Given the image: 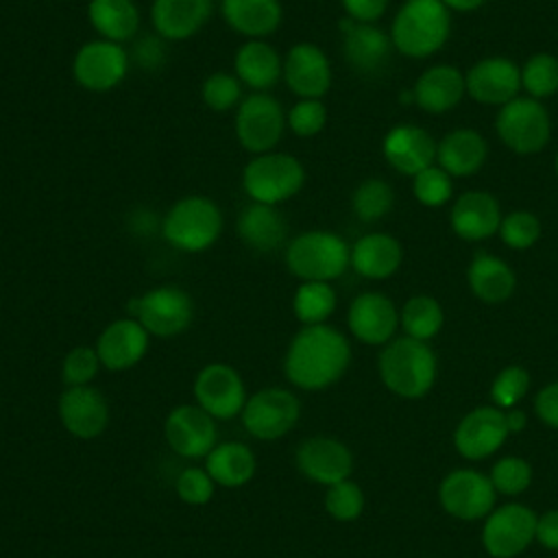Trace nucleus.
Here are the masks:
<instances>
[{
	"instance_id": "obj_1",
	"label": "nucleus",
	"mask_w": 558,
	"mask_h": 558,
	"mask_svg": "<svg viewBox=\"0 0 558 558\" xmlns=\"http://www.w3.org/2000/svg\"><path fill=\"white\" fill-rule=\"evenodd\" d=\"M349 360V342L338 329L325 323L303 325L288 344L283 373L296 388L323 390L344 375Z\"/></svg>"
},
{
	"instance_id": "obj_2",
	"label": "nucleus",
	"mask_w": 558,
	"mask_h": 558,
	"mask_svg": "<svg viewBox=\"0 0 558 558\" xmlns=\"http://www.w3.org/2000/svg\"><path fill=\"white\" fill-rule=\"evenodd\" d=\"M222 227V209L214 198L187 194L161 218V238L181 253H203L218 242Z\"/></svg>"
},
{
	"instance_id": "obj_3",
	"label": "nucleus",
	"mask_w": 558,
	"mask_h": 558,
	"mask_svg": "<svg viewBox=\"0 0 558 558\" xmlns=\"http://www.w3.org/2000/svg\"><path fill=\"white\" fill-rule=\"evenodd\" d=\"M451 17L442 0H408L395 15L390 39L405 57H427L449 37Z\"/></svg>"
},
{
	"instance_id": "obj_4",
	"label": "nucleus",
	"mask_w": 558,
	"mask_h": 558,
	"mask_svg": "<svg viewBox=\"0 0 558 558\" xmlns=\"http://www.w3.org/2000/svg\"><path fill=\"white\" fill-rule=\"evenodd\" d=\"M283 259L288 270L301 281H331L349 268L351 248L338 233L312 229L288 242Z\"/></svg>"
},
{
	"instance_id": "obj_5",
	"label": "nucleus",
	"mask_w": 558,
	"mask_h": 558,
	"mask_svg": "<svg viewBox=\"0 0 558 558\" xmlns=\"http://www.w3.org/2000/svg\"><path fill=\"white\" fill-rule=\"evenodd\" d=\"M379 375L392 392L416 399L423 397L436 379V357L432 349L416 338H397L379 355Z\"/></svg>"
},
{
	"instance_id": "obj_6",
	"label": "nucleus",
	"mask_w": 558,
	"mask_h": 558,
	"mask_svg": "<svg viewBox=\"0 0 558 558\" xmlns=\"http://www.w3.org/2000/svg\"><path fill=\"white\" fill-rule=\"evenodd\" d=\"M305 183L303 163L281 150L253 155L242 170V187L255 203L281 205L301 192Z\"/></svg>"
},
{
	"instance_id": "obj_7",
	"label": "nucleus",
	"mask_w": 558,
	"mask_h": 558,
	"mask_svg": "<svg viewBox=\"0 0 558 558\" xmlns=\"http://www.w3.org/2000/svg\"><path fill=\"white\" fill-rule=\"evenodd\" d=\"M126 312L150 336L174 338L192 325L194 301L181 286L163 283L140 296H133L126 303Z\"/></svg>"
},
{
	"instance_id": "obj_8",
	"label": "nucleus",
	"mask_w": 558,
	"mask_h": 558,
	"mask_svg": "<svg viewBox=\"0 0 558 558\" xmlns=\"http://www.w3.org/2000/svg\"><path fill=\"white\" fill-rule=\"evenodd\" d=\"M288 122L281 102L268 92H251L235 109V137L251 155L270 153L283 137Z\"/></svg>"
},
{
	"instance_id": "obj_9",
	"label": "nucleus",
	"mask_w": 558,
	"mask_h": 558,
	"mask_svg": "<svg viewBox=\"0 0 558 558\" xmlns=\"http://www.w3.org/2000/svg\"><path fill=\"white\" fill-rule=\"evenodd\" d=\"M131 68V54L122 44L107 39H89L85 41L74 59H72V76L74 81L96 94L111 92L118 87Z\"/></svg>"
},
{
	"instance_id": "obj_10",
	"label": "nucleus",
	"mask_w": 558,
	"mask_h": 558,
	"mask_svg": "<svg viewBox=\"0 0 558 558\" xmlns=\"http://www.w3.org/2000/svg\"><path fill=\"white\" fill-rule=\"evenodd\" d=\"M244 429L259 440L286 436L299 421V399L286 388H262L246 399L242 408Z\"/></svg>"
},
{
	"instance_id": "obj_11",
	"label": "nucleus",
	"mask_w": 558,
	"mask_h": 558,
	"mask_svg": "<svg viewBox=\"0 0 558 558\" xmlns=\"http://www.w3.org/2000/svg\"><path fill=\"white\" fill-rule=\"evenodd\" d=\"M501 142L519 155L538 153L549 140V116L536 98H514L497 113Z\"/></svg>"
},
{
	"instance_id": "obj_12",
	"label": "nucleus",
	"mask_w": 558,
	"mask_h": 558,
	"mask_svg": "<svg viewBox=\"0 0 558 558\" xmlns=\"http://www.w3.org/2000/svg\"><path fill=\"white\" fill-rule=\"evenodd\" d=\"M192 390L196 405L220 421L240 414L248 399L240 373L225 362H211L203 366L194 377Z\"/></svg>"
},
{
	"instance_id": "obj_13",
	"label": "nucleus",
	"mask_w": 558,
	"mask_h": 558,
	"mask_svg": "<svg viewBox=\"0 0 558 558\" xmlns=\"http://www.w3.org/2000/svg\"><path fill=\"white\" fill-rule=\"evenodd\" d=\"M163 434L174 453L181 458L198 460L218 445L216 442V418L198 405H177L163 423Z\"/></svg>"
},
{
	"instance_id": "obj_14",
	"label": "nucleus",
	"mask_w": 558,
	"mask_h": 558,
	"mask_svg": "<svg viewBox=\"0 0 558 558\" xmlns=\"http://www.w3.org/2000/svg\"><path fill=\"white\" fill-rule=\"evenodd\" d=\"M536 517L521 504H508L495 510L482 532L484 547L495 558H512L523 551L536 536Z\"/></svg>"
},
{
	"instance_id": "obj_15",
	"label": "nucleus",
	"mask_w": 558,
	"mask_h": 558,
	"mask_svg": "<svg viewBox=\"0 0 558 558\" xmlns=\"http://www.w3.org/2000/svg\"><path fill=\"white\" fill-rule=\"evenodd\" d=\"M283 83L299 98H323L331 87V63L312 41H296L283 57Z\"/></svg>"
},
{
	"instance_id": "obj_16",
	"label": "nucleus",
	"mask_w": 558,
	"mask_h": 558,
	"mask_svg": "<svg viewBox=\"0 0 558 558\" xmlns=\"http://www.w3.org/2000/svg\"><path fill=\"white\" fill-rule=\"evenodd\" d=\"M61 425L81 440L100 436L109 423V405L92 386H68L57 403Z\"/></svg>"
},
{
	"instance_id": "obj_17",
	"label": "nucleus",
	"mask_w": 558,
	"mask_h": 558,
	"mask_svg": "<svg viewBox=\"0 0 558 558\" xmlns=\"http://www.w3.org/2000/svg\"><path fill=\"white\" fill-rule=\"evenodd\" d=\"M150 333L131 316L109 323L98 340L96 353L107 371H129L144 360L148 351Z\"/></svg>"
},
{
	"instance_id": "obj_18",
	"label": "nucleus",
	"mask_w": 558,
	"mask_h": 558,
	"mask_svg": "<svg viewBox=\"0 0 558 558\" xmlns=\"http://www.w3.org/2000/svg\"><path fill=\"white\" fill-rule=\"evenodd\" d=\"M296 466L299 471L316 484H338L349 480L353 469L351 451L336 438L312 436L296 447Z\"/></svg>"
},
{
	"instance_id": "obj_19",
	"label": "nucleus",
	"mask_w": 558,
	"mask_h": 558,
	"mask_svg": "<svg viewBox=\"0 0 558 558\" xmlns=\"http://www.w3.org/2000/svg\"><path fill=\"white\" fill-rule=\"evenodd\" d=\"M440 501L445 510L458 519H480L493 508L495 488L488 477L460 469L445 477L440 486Z\"/></svg>"
},
{
	"instance_id": "obj_20",
	"label": "nucleus",
	"mask_w": 558,
	"mask_h": 558,
	"mask_svg": "<svg viewBox=\"0 0 558 558\" xmlns=\"http://www.w3.org/2000/svg\"><path fill=\"white\" fill-rule=\"evenodd\" d=\"M466 92L484 105H506L521 89V70L504 57L477 61L464 76Z\"/></svg>"
},
{
	"instance_id": "obj_21",
	"label": "nucleus",
	"mask_w": 558,
	"mask_h": 558,
	"mask_svg": "<svg viewBox=\"0 0 558 558\" xmlns=\"http://www.w3.org/2000/svg\"><path fill=\"white\" fill-rule=\"evenodd\" d=\"M347 323L360 342L384 344L399 325V312L381 292H364L351 301Z\"/></svg>"
},
{
	"instance_id": "obj_22",
	"label": "nucleus",
	"mask_w": 558,
	"mask_h": 558,
	"mask_svg": "<svg viewBox=\"0 0 558 558\" xmlns=\"http://www.w3.org/2000/svg\"><path fill=\"white\" fill-rule=\"evenodd\" d=\"M214 0H153L150 24L166 41L194 37L211 17Z\"/></svg>"
},
{
	"instance_id": "obj_23",
	"label": "nucleus",
	"mask_w": 558,
	"mask_h": 558,
	"mask_svg": "<svg viewBox=\"0 0 558 558\" xmlns=\"http://www.w3.org/2000/svg\"><path fill=\"white\" fill-rule=\"evenodd\" d=\"M342 31V52L351 68H355L362 74L379 72L388 57L392 39L377 28L375 24L353 22L351 17L340 22Z\"/></svg>"
},
{
	"instance_id": "obj_24",
	"label": "nucleus",
	"mask_w": 558,
	"mask_h": 558,
	"mask_svg": "<svg viewBox=\"0 0 558 558\" xmlns=\"http://www.w3.org/2000/svg\"><path fill=\"white\" fill-rule=\"evenodd\" d=\"M436 142L432 135L414 124H399L384 137V157L401 174H418L421 170L434 166Z\"/></svg>"
},
{
	"instance_id": "obj_25",
	"label": "nucleus",
	"mask_w": 558,
	"mask_h": 558,
	"mask_svg": "<svg viewBox=\"0 0 558 558\" xmlns=\"http://www.w3.org/2000/svg\"><path fill=\"white\" fill-rule=\"evenodd\" d=\"M506 436V414L495 408H477L460 421L453 440L464 458L480 460L497 451L504 445Z\"/></svg>"
},
{
	"instance_id": "obj_26",
	"label": "nucleus",
	"mask_w": 558,
	"mask_h": 558,
	"mask_svg": "<svg viewBox=\"0 0 558 558\" xmlns=\"http://www.w3.org/2000/svg\"><path fill=\"white\" fill-rule=\"evenodd\" d=\"M233 74L251 92H268L283 76V57L266 39H246L233 54Z\"/></svg>"
},
{
	"instance_id": "obj_27",
	"label": "nucleus",
	"mask_w": 558,
	"mask_h": 558,
	"mask_svg": "<svg viewBox=\"0 0 558 558\" xmlns=\"http://www.w3.org/2000/svg\"><path fill=\"white\" fill-rule=\"evenodd\" d=\"M220 13L227 26L246 39H266L283 22L279 0H220Z\"/></svg>"
},
{
	"instance_id": "obj_28",
	"label": "nucleus",
	"mask_w": 558,
	"mask_h": 558,
	"mask_svg": "<svg viewBox=\"0 0 558 558\" xmlns=\"http://www.w3.org/2000/svg\"><path fill=\"white\" fill-rule=\"evenodd\" d=\"M238 235L255 253H272L283 246L288 227L277 205L251 201L238 216Z\"/></svg>"
},
{
	"instance_id": "obj_29",
	"label": "nucleus",
	"mask_w": 558,
	"mask_h": 558,
	"mask_svg": "<svg viewBox=\"0 0 558 558\" xmlns=\"http://www.w3.org/2000/svg\"><path fill=\"white\" fill-rule=\"evenodd\" d=\"M501 211L488 192H466L451 209V227L462 240H484L499 231Z\"/></svg>"
},
{
	"instance_id": "obj_30",
	"label": "nucleus",
	"mask_w": 558,
	"mask_h": 558,
	"mask_svg": "<svg viewBox=\"0 0 558 558\" xmlns=\"http://www.w3.org/2000/svg\"><path fill=\"white\" fill-rule=\"evenodd\" d=\"M89 26L98 33V39L126 44L142 24V13L135 0H89L87 4Z\"/></svg>"
},
{
	"instance_id": "obj_31",
	"label": "nucleus",
	"mask_w": 558,
	"mask_h": 558,
	"mask_svg": "<svg viewBox=\"0 0 558 558\" xmlns=\"http://www.w3.org/2000/svg\"><path fill=\"white\" fill-rule=\"evenodd\" d=\"M488 155L486 140L473 129H456L447 133L436 150L440 168L451 177L475 174Z\"/></svg>"
},
{
	"instance_id": "obj_32",
	"label": "nucleus",
	"mask_w": 558,
	"mask_h": 558,
	"mask_svg": "<svg viewBox=\"0 0 558 558\" xmlns=\"http://www.w3.org/2000/svg\"><path fill=\"white\" fill-rule=\"evenodd\" d=\"M401 244L388 233H366L351 246V266L366 279H386L401 266Z\"/></svg>"
},
{
	"instance_id": "obj_33",
	"label": "nucleus",
	"mask_w": 558,
	"mask_h": 558,
	"mask_svg": "<svg viewBox=\"0 0 558 558\" xmlns=\"http://www.w3.org/2000/svg\"><path fill=\"white\" fill-rule=\"evenodd\" d=\"M466 92L464 76L453 65H434L414 85V102L429 113H445Z\"/></svg>"
},
{
	"instance_id": "obj_34",
	"label": "nucleus",
	"mask_w": 558,
	"mask_h": 558,
	"mask_svg": "<svg viewBox=\"0 0 558 558\" xmlns=\"http://www.w3.org/2000/svg\"><path fill=\"white\" fill-rule=\"evenodd\" d=\"M257 469L253 451L238 440L218 442L205 458V471L209 477L225 486V488H238L253 480Z\"/></svg>"
},
{
	"instance_id": "obj_35",
	"label": "nucleus",
	"mask_w": 558,
	"mask_h": 558,
	"mask_svg": "<svg viewBox=\"0 0 558 558\" xmlns=\"http://www.w3.org/2000/svg\"><path fill=\"white\" fill-rule=\"evenodd\" d=\"M469 286L477 299L484 303H501L514 292V272L512 268L495 255L477 253L466 270Z\"/></svg>"
},
{
	"instance_id": "obj_36",
	"label": "nucleus",
	"mask_w": 558,
	"mask_h": 558,
	"mask_svg": "<svg viewBox=\"0 0 558 558\" xmlns=\"http://www.w3.org/2000/svg\"><path fill=\"white\" fill-rule=\"evenodd\" d=\"M336 310V290L329 281H301L292 296V312L303 325H320Z\"/></svg>"
},
{
	"instance_id": "obj_37",
	"label": "nucleus",
	"mask_w": 558,
	"mask_h": 558,
	"mask_svg": "<svg viewBox=\"0 0 558 558\" xmlns=\"http://www.w3.org/2000/svg\"><path fill=\"white\" fill-rule=\"evenodd\" d=\"M401 325L410 338L429 340L442 327V310L432 296H412L401 310Z\"/></svg>"
},
{
	"instance_id": "obj_38",
	"label": "nucleus",
	"mask_w": 558,
	"mask_h": 558,
	"mask_svg": "<svg viewBox=\"0 0 558 558\" xmlns=\"http://www.w3.org/2000/svg\"><path fill=\"white\" fill-rule=\"evenodd\" d=\"M395 203L392 187L381 179H366L362 181L351 198L353 211L364 222H375L384 218Z\"/></svg>"
},
{
	"instance_id": "obj_39",
	"label": "nucleus",
	"mask_w": 558,
	"mask_h": 558,
	"mask_svg": "<svg viewBox=\"0 0 558 558\" xmlns=\"http://www.w3.org/2000/svg\"><path fill=\"white\" fill-rule=\"evenodd\" d=\"M242 83L233 72H211L205 76L203 85H201V98L203 102L216 111V113H225L231 109H238V105L242 102L244 94H242Z\"/></svg>"
},
{
	"instance_id": "obj_40",
	"label": "nucleus",
	"mask_w": 558,
	"mask_h": 558,
	"mask_svg": "<svg viewBox=\"0 0 558 558\" xmlns=\"http://www.w3.org/2000/svg\"><path fill=\"white\" fill-rule=\"evenodd\" d=\"M521 85L532 98L551 96L558 89V59L547 52L530 57L521 70Z\"/></svg>"
},
{
	"instance_id": "obj_41",
	"label": "nucleus",
	"mask_w": 558,
	"mask_h": 558,
	"mask_svg": "<svg viewBox=\"0 0 558 558\" xmlns=\"http://www.w3.org/2000/svg\"><path fill=\"white\" fill-rule=\"evenodd\" d=\"M286 122L296 137H314L327 124V107L320 98H299L286 111Z\"/></svg>"
},
{
	"instance_id": "obj_42",
	"label": "nucleus",
	"mask_w": 558,
	"mask_h": 558,
	"mask_svg": "<svg viewBox=\"0 0 558 558\" xmlns=\"http://www.w3.org/2000/svg\"><path fill=\"white\" fill-rule=\"evenodd\" d=\"M325 510L336 521H353L364 510V495L360 486L351 480H342L338 484H331L325 493Z\"/></svg>"
},
{
	"instance_id": "obj_43",
	"label": "nucleus",
	"mask_w": 558,
	"mask_h": 558,
	"mask_svg": "<svg viewBox=\"0 0 558 558\" xmlns=\"http://www.w3.org/2000/svg\"><path fill=\"white\" fill-rule=\"evenodd\" d=\"M100 357L96 353V347H74L65 353L61 364V377L65 386H89L92 379L100 371Z\"/></svg>"
},
{
	"instance_id": "obj_44",
	"label": "nucleus",
	"mask_w": 558,
	"mask_h": 558,
	"mask_svg": "<svg viewBox=\"0 0 558 558\" xmlns=\"http://www.w3.org/2000/svg\"><path fill=\"white\" fill-rule=\"evenodd\" d=\"M412 192L418 198V203L427 205V207H440L445 205L451 194H453V185H451V174H447L442 168L438 166H429L425 170H421L418 174H414V183H412Z\"/></svg>"
},
{
	"instance_id": "obj_45",
	"label": "nucleus",
	"mask_w": 558,
	"mask_h": 558,
	"mask_svg": "<svg viewBox=\"0 0 558 558\" xmlns=\"http://www.w3.org/2000/svg\"><path fill=\"white\" fill-rule=\"evenodd\" d=\"M499 235L510 248H530L541 238V222L530 211H512L501 218Z\"/></svg>"
},
{
	"instance_id": "obj_46",
	"label": "nucleus",
	"mask_w": 558,
	"mask_h": 558,
	"mask_svg": "<svg viewBox=\"0 0 558 558\" xmlns=\"http://www.w3.org/2000/svg\"><path fill=\"white\" fill-rule=\"evenodd\" d=\"M532 469L521 458H504L493 466L490 482L493 488L504 495H519L530 486Z\"/></svg>"
},
{
	"instance_id": "obj_47",
	"label": "nucleus",
	"mask_w": 558,
	"mask_h": 558,
	"mask_svg": "<svg viewBox=\"0 0 558 558\" xmlns=\"http://www.w3.org/2000/svg\"><path fill=\"white\" fill-rule=\"evenodd\" d=\"M214 480L205 471V466H187L179 473L174 482V490L181 501L190 506H205L214 495Z\"/></svg>"
},
{
	"instance_id": "obj_48",
	"label": "nucleus",
	"mask_w": 558,
	"mask_h": 558,
	"mask_svg": "<svg viewBox=\"0 0 558 558\" xmlns=\"http://www.w3.org/2000/svg\"><path fill=\"white\" fill-rule=\"evenodd\" d=\"M527 384H530V377L521 366H508L493 381L490 395L499 405L512 408L527 392Z\"/></svg>"
},
{
	"instance_id": "obj_49",
	"label": "nucleus",
	"mask_w": 558,
	"mask_h": 558,
	"mask_svg": "<svg viewBox=\"0 0 558 558\" xmlns=\"http://www.w3.org/2000/svg\"><path fill=\"white\" fill-rule=\"evenodd\" d=\"M163 44L166 39H161L159 35L153 37H142L140 41H135V48L131 52V61H135L137 65L150 70L155 65H159L163 61Z\"/></svg>"
},
{
	"instance_id": "obj_50",
	"label": "nucleus",
	"mask_w": 558,
	"mask_h": 558,
	"mask_svg": "<svg viewBox=\"0 0 558 558\" xmlns=\"http://www.w3.org/2000/svg\"><path fill=\"white\" fill-rule=\"evenodd\" d=\"M342 9L347 11V17L353 22L373 24L379 20L388 7V0H340Z\"/></svg>"
},
{
	"instance_id": "obj_51",
	"label": "nucleus",
	"mask_w": 558,
	"mask_h": 558,
	"mask_svg": "<svg viewBox=\"0 0 558 558\" xmlns=\"http://www.w3.org/2000/svg\"><path fill=\"white\" fill-rule=\"evenodd\" d=\"M536 414L551 427H558V381L545 386L536 395Z\"/></svg>"
},
{
	"instance_id": "obj_52",
	"label": "nucleus",
	"mask_w": 558,
	"mask_h": 558,
	"mask_svg": "<svg viewBox=\"0 0 558 558\" xmlns=\"http://www.w3.org/2000/svg\"><path fill=\"white\" fill-rule=\"evenodd\" d=\"M536 538L549 547V549H558V510L545 512L538 521H536Z\"/></svg>"
},
{
	"instance_id": "obj_53",
	"label": "nucleus",
	"mask_w": 558,
	"mask_h": 558,
	"mask_svg": "<svg viewBox=\"0 0 558 558\" xmlns=\"http://www.w3.org/2000/svg\"><path fill=\"white\" fill-rule=\"evenodd\" d=\"M447 9H453V11H473V9H480L486 0H442Z\"/></svg>"
},
{
	"instance_id": "obj_54",
	"label": "nucleus",
	"mask_w": 558,
	"mask_h": 558,
	"mask_svg": "<svg viewBox=\"0 0 558 558\" xmlns=\"http://www.w3.org/2000/svg\"><path fill=\"white\" fill-rule=\"evenodd\" d=\"M506 425H508V432H519L523 429L525 425V414L519 412V410H512L506 414Z\"/></svg>"
},
{
	"instance_id": "obj_55",
	"label": "nucleus",
	"mask_w": 558,
	"mask_h": 558,
	"mask_svg": "<svg viewBox=\"0 0 558 558\" xmlns=\"http://www.w3.org/2000/svg\"><path fill=\"white\" fill-rule=\"evenodd\" d=\"M556 172H558V155H556Z\"/></svg>"
}]
</instances>
